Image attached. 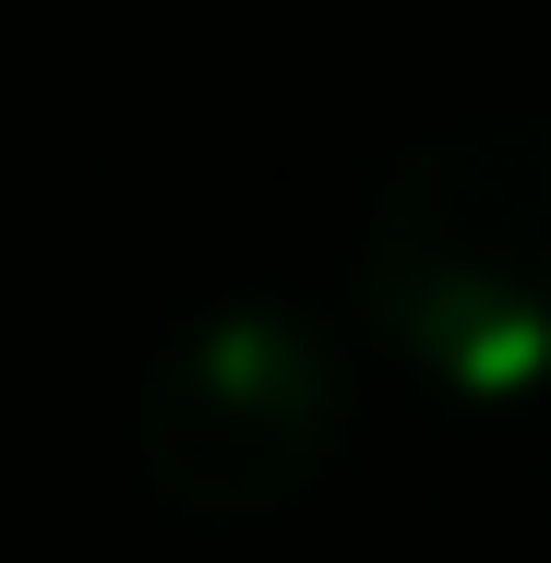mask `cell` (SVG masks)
Returning a JSON list of instances; mask_svg holds the SVG:
<instances>
[{
  "mask_svg": "<svg viewBox=\"0 0 551 563\" xmlns=\"http://www.w3.org/2000/svg\"><path fill=\"white\" fill-rule=\"evenodd\" d=\"M360 312L443 396L551 384V109L420 132L360 217Z\"/></svg>",
  "mask_w": 551,
  "mask_h": 563,
  "instance_id": "obj_1",
  "label": "cell"
},
{
  "mask_svg": "<svg viewBox=\"0 0 551 563\" xmlns=\"http://www.w3.org/2000/svg\"><path fill=\"white\" fill-rule=\"evenodd\" d=\"M335 444H348V360L324 347V324L276 312V300L192 312L132 396L144 492L192 528L288 516L335 467Z\"/></svg>",
  "mask_w": 551,
  "mask_h": 563,
  "instance_id": "obj_2",
  "label": "cell"
}]
</instances>
